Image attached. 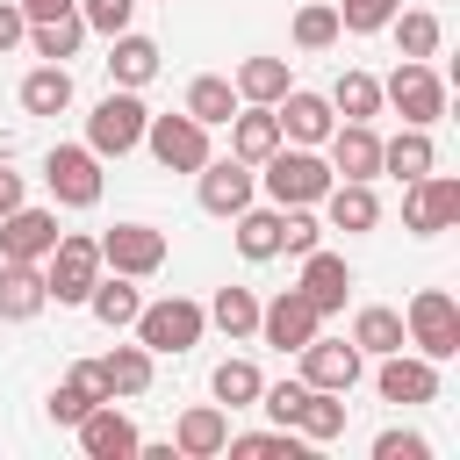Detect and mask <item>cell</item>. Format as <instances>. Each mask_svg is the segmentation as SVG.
Segmentation results:
<instances>
[{"mask_svg":"<svg viewBox=\"0 0 460 460\" xmlns=\"http://www.w3.org/2000/svg\"><path fill=\"white\" fill-rule=\"evenodd\" d=\"M266 194H273V208H309V201H323L331 194V165L316 158V144H280L273 158H266Z\"/></svg>","mask_w":460,"mask_h":460,"instance_id":"obj_1","label":"cell"},{"mask_svg":"<svg viewBox=\"0 0 460 460\" xmlns=\"http://www.w3.org/2000/svg\"><path fill=\"white\" fill-rule=\"evenodd\" d=\"M208 331V309L187 302V295H165V302H144L137 309V345L158 359V352H194Z\"/></svg>","mask_w":460,"mask_h":460,"instance_id":"obj_2","label":"cell"},{"mask_svg":"<svg viewBox=\"0 0 460 460\" xmlns=\"http://www.w3.org/2000/svg\"><path fill=\"white\" fill-rule=\"evenodd\" d=\"M381 101H388L410 129H431V122L446 115V79H438L424 58H402V65L381 79Z\"/></svg>","mask_w":460,"mask_h":460,"instance_id":"obj_3","label":"cell"},{"mask_svg":"<svg viewBox=\"0 0 460 460\" xmlns=\"http://www.w3.org/2000/svg\"><path fill=\"white\" fill-rule=\"evenodd\" d=\"M402 338L424 352V359H453L460 352V302L446 288H417L410 295V316H402Z\"/></svg>","mask_w":460,"mask_h":460,"instance_id":"obj_4","label":"cell"},{"mask_svg":"<svg viewBox=\"0 0 460 460\" xmlns=\"http://www.w3.org/2000/svg\"><path fill=\"white\" fill-rule=\"evenodd\" d=\"M144 122H151V108L137 101V86H115V93L86 115V151L122 158V151H137V144H144Z\"/></svg>","mask_w":460,"mask_h":460,"instance_id":"obj_5","label":"cell"},{"mask_svg":"<svg viewBox=\"0 0 460 460\" xmlns=\"http://www.w3.org/2000/svg\"><path fill=\"white\" fill-rule=\"evenodd\" d=\"M460 223V180L453 172H424V180H402V230L410 237H438Z\"/></svg>","mask_w":460,"mask_h":460,"instance_id":"obj_6","label":"cell"},{"mask_svg":"<svg viewBox=\"0 0 460 460\" xmlns=\"http://www.w3.org/2000/svg\"><path fill=\"white\" fill-rule=\"evenodd\" d=\"M144 144H151V158L165 172H201L208 165V122H194L187 108L180 115H151L144 122Z\"/></svg>","mask_w":460,"mask_h":460,"instance_id":"obj_7","label":"cell"},{"mask_svg":"<svg viewBox=\"0 0 460 460\" xmlns=\"http://www.w3.org/2000/svg\"><path fill=\"white\" fill-rule=\"evenodd\" d=\"M43 187H50V201H65V208H93V201H101V151H86V144H50Z\"/></svg>","mask_w":460,"mask_h":460,"instance_id":"obj_8","label":"cell"},{"mask_svg":"<svg viewBox=\"0 0 460 460\" xmlns=\"http://www.w3.org/2000/svg\"><path fill=\"white\" fill-rule=\"evenodd\" d=\"M93 280H101V244L93 237H58L50 244V259H43V288H50V302H86L93 295Z\"/></svg>","mask_w":460,"mask_h":460,"instance_id":"obj_9","label":"cell"},{"mask_svg":"<svg viewBox=\"0 0 460 460\" xmlns=\"http://www.w3.org/2000/svg\"><path fill=\"white\" fill-rule=\"evenodd\" d=\"M316 331H323V309H316L302 288H280L273 302H259V338H266L273 352H302Z\"/></svg>","mask_w":460,"mask_h":460,"instance_id":"obj_10","label":"cell"},{"mask_svg":"<svg viewBox=\"0 0 460 460\" xmlns=\"http://www.w3.org/2000/svg\"><path fill=\"white\" fill-rule=\"evenodd\" d=\"M93 244H101V266H115V273H129V280H144V273L165 266V230H151V223H115V230H101Z\"/></svg>","mask_w":460,"mask_h":460,"instance_id":"obj_11","label":"cell"},{"mask_svg":"<svg viewBox=\"0 0 460 460\" xmlns=\"http://www.w3.org/2000/svg\"><path fill=\"white\" fill-rule=\"evenodd\" d=\"M194 187H201V208H208V216H237V208H252L259 172H252L244 158H208V165L194 172Z\"/></svg>","mask_w":460,"mask_h":460,"instance_id":"obj_12","label":"cell"},{"mask_svg":"<svg viewBox=\"0 0 460 460\" xmlns=\"http://www.w3.org/2000/svg\"><path fill=\"white\" fill-rule=\"evenodd\" d=\"M295 359H302V381H309V388H338V395H345V388L359 381V359H367V352H359L352 338H323V331H316Z\"/></svg>","mask_w":460,"mask_h":460,"instance_id":"obj_13","label":"cell"},{"mask_svg":"<svg viewBox=\"0 0 460 460\" xmlns=\"http://www.w3.org/2000/svg\"><path fill=\"white\" fill-rule=\"evenodd\" d=\"M58 237H65V230H58L50 208H29V201H22V208L0 216V259H36V266H43Z\"/></svg>","mask_w":460,"mask_h":460,"instance_id":"obj_14","label":"cell"},{"mask_svg":"<svg viewBox=\"0 0 460 460\" xmlns=\"http://www.w3.org/2000/svg\"><path fill=\"white\" fill-rule=\"evenodd\" d=\"M72 431H79V453H86V460H129V453L144 446V438H137V424H129L115 402H93Z\"/></svg>","mask_w":460,"mask_h":460,"instance_id":"obj_15","label":"cell"},{"mask_svg":"<svg viewBox=\"0 0 460 460\" xmlns=\"http://www.w3.org/2000/svg\"><path fill=\"white\" fill-rule=\"evenodd\" d=\"M273 122H280V144H323V137L338 129L331 101H323V93H302V86H288V93L273 101Z\"/></svg>","mask_w":460,"mask_h":460,"instance_id":"obj_16","label":"cell"},{"mask_svg":"<svg viewBox=\"0 0 460 460\" xmlns=\"http://www.w3.org/2000/svg\"><path fill=\"white\" fill-rule=\"evenodd\" d=\"M381 402H431L438 395V359H410V352H381V374H374Z\"/></svg>","mask_w":460,"mask_h":460,"instance_id":"obj_17","label":"cell"},{"mask_svg":"<svg viewBox=\"0 0 460 460\" xmlns=\"http://www.w3.org/2000/svg\"><path fill=\"white\" fill-rule=\"evenodd\" d=\"M50 309V288H43V266L36 259H0V323H29Z\"/></svg>","mask_w":460,"mask_h":460,"instance_id":"obj_18","label":"cell"},{"mask_svg":"<svg viewBox=\"0 0 460 460\" xmlns=\"http://www.w3.org/2000/svg\"><path fill=\"white\" fill-rule=\"evenodd\" d=\"M323 144H331L323 165H331L338 180H374V172H381V137H374V122H338Z\"/></svg>","mask_w":460,"mask_h":460,"instance_id":"obj_19","label":"cell"},{"mask_svg":"<svg viewBox=\"0 0 460 460\" xmlns=\"http://www.w3.org/2000/svg\"><path fill=\"white\" fill-rule=\"evenodd\" d=\"M295 288L331 316V309H345V295H352V266H345L338 252H323V244H316V252H302V280H295Z\"/></svg>","mask_w":460,"mask_h":460,"instance_id":"obj_20","label":"cell"},{"mask_svg":"<svg viewBox=\"0 0 460 460\" xmlns=\"http://www.w3.org/2000/svg\"><path fill=\"white\" fill-rule=\"evenodd\" d=\"M172 446H180L187 460H208V453H223V446H230V417H223V402H194V410L172 424Z\"/></svg>","mask_w":460,"mask_h":460,"instance_id":"obj_21","label":"cell"},{"mask_svg":"<svg viewBox=\"0 0 460 460\" xmlns=\"http://www.w3.org/2000/svg\"><path fill=\"white\" fill-rule=\"evenodd\" d=\"M280 151V122H273V108H244V115H230V158H244V165H266Z\"/></svg>","mask_w":460,"mask_h":460,"instance_id":"obj_22","label":"cell"},{"mask_svg":"<svg viewBox=\"0 0 460 460\" xmlns=\"http://www.w3.org/2000/svg\"><path fill=\"white\" fill-rule=\"evenodd\" d=\"M323 208H331V230H345V237H359V230H374V223H381V201H374V187H367V180H331Z\"/></svg>","mask_w":460,"mask_h":460,"instance_id":"obj_23","label":"cell"},{"mask_svg":"<svg viewBox=\"0 0 460 460\" xmlns=\"http://www.w3.org/2000/svg\"><path fill=\"white\" fill-rule=\"evenodd\" d=\"M288 431H295V438H309V446H331V438L345 431V395H338V388H309Z\"/></svg>","mask_w":460,"mask_h":460,"instance_id":"obj_24","label":"cell"},{"mask_svg":"<svg viewBox=\"0 0 460 460\" xmlns=\"http://www.w3.org/2000/svg\"><path fill=\"white\" fill-rule=\"evenodd\" d=\"M108 43H115V50H108V79H115V86H151V79H158V43H151V36H129V29H122V36H108Z\"/></svg>","mask_w":460,"mask_h":460,"instance_id":"obj_25","label":"cell"},{"mask_svg":"<svg viewBox=\"0 0 460 460\" xmlns=\"http://www.w3.org/2000/svg\"><path fill=\"white\" fill-rule=\"evenodd\" d=\"M79 43H86V22H79V7H72V14H50V22H29V50H36L43 65H65Z\"/></svg>","mask_w":460,"mask_h":460,"instance_id":"obj_26","label":"cell"},{"mask_svg":"<svg viewBox=\"0 0 460 460\" xmlns=\"http://www.w3.org/2000/svg\"><path fill=\"white\" fill-rule=\"evenodd\" d=\"M230 86H237V101H259V108H273V101H280L295 79H288V58H244Z\"/></svg>","mask_w":460,"mask_h":460,"instance_id":"obj_27","label":"cell"},{"mask_svg":"<svg viewBox=\"0 0 460 460\" xmlns=\"http://www.w3.org/2000/svg\"><path fill=\"white\" fill-rule=\"evenodd\" d=\"M323 101H331V115H345V122H374V115H381V79H374V72H338V86H331Z\"/></svg>","mask_w":460,"mask_h":460,"instance_id":"obj_28","label":"cell"},{"mask_svg":"<svg viewBox=\"0 0 460 460\" xmlns=\"http://www.w3.org/2000/svg\"><path fill=\"white\" fill-rule=\"evenodd\" d=\"M22 108H29V115H65V108H72V72H65V65H36V72L22 79Z\"/></svg>","mask_w":460,"mask_h":460,"instance_id":"obj_29","label":"cell"},{"mask_svg":"<svg viewBox=\"0 0 460 460\" xmlns=\"http://www.w3.org/2000/svg\"><path fill=\"white\" fill-rule=\"evenodd\" d=\"M431 165H438V151H431V137L410 129V122H402L395 144H381V172H395V180H424Z\"/></svg>","mask_w":460,"mask_h":460,"instance_id":"obj_30","label":"cell"},{"mask_svg":"<svg viewBox=\"0 0 460 460\" xmlns=\"http://www.w3.org/2000/svg\"><path fill=\"white\" fill-rule=\"evenodd\" d=\"M187 115H194V122H208V129H216V122H230V115H237V86H230L223 72H201V79L187 86Z\"/></svg>","mask_w":460,"mask_h":460,"instance_id":"obj_31","label":"cell"},{"mask_svg":"<svg viewBox=\"0 0 460 460\" xmlns=\"http://www.w3.org/2000/svg\"><path fill=\"white\" fill-rule=\"evenodd\" d=\"M237 252L244 259H280V208H237Z\"/></svg>","mask_w":460,"mask_h":460,"instance_id":"obj_32","label":"cell"},{"mask_svg":"<svg viewBox=\"0 0 460 460\" xmlns=\"http://www.w3.org/2000/svg\"><path fill=\"white\" fill-rule=\"evenodd\" d=\"M86 309L108 323V331H122V323H137V309H144V295L129 288V273H115V280H93V295H86Z\"/></svg>","mask_w":460,"mask_h":460,"instance_id":"obj_33","label":"cell"},{"mask_svg":"<svg viewBox=\"0 0 460 460\" xmlns=\"http://www.w3.org/2000/svg\"><path fill=\"white\" fill-rule=\"evenodd\" d=\"M208 323H216L223 338H252V331H259V295H252V288H216Z\"/></svg>","mask_w":460,"mask_h":460,"instance_id":"obj_34","label":"cell"},{"mask_svg":"<svg viewBox=\"0 0 460 460\" xmlns=\"http://www.w3.org/2000/svg\"><path fill=\"white\" fill-rule=\"evenodd\" d=\"M101 381H108V395H144L151 388V352L144 345H115L101 359Z\"/></svg>","mask_w":460,"mask_h":460,"instance_id":"obj_35","label":"cell"},{"mask_svg":"<svg viewBox=\"0 0 460 460\" xmlns=\"http://www.w3.org/2000/svg\"><path fill=\"white\" fill-rule=\"evenodd\" d=\"M352 345L381 359V352H402L410 338H402V316H395V309H359V316H352Z\"/></svg>","mask_w":460,"mask_h":460,"instance_id":"obj_36","label":"cell"},{"mask_svg":"<svg viewBox=\"0 0 460 460\" xmlns=\"http://www.w3.org/2000/svg\"><path fill=\"white\" fill-rule=\"evenodd\" d=\"M388 29H395V50H402V58H431V50H438V36H446V29H438V14H424V7H410V14L395 7V14H388Z\"/></svg>","mask_w":460,"mask_h":460,"instance_id":"obj_37","label":"cell"},{"mask_svg":"<svg viewBox=\"0 0 460 460\" xmlns=\"http://www.w3.org/2000/svg\"><path fill=\"white\" fill-rule=\"evenodd\" d=\"M208 388H216V402H223V410H244V402H259V388H266V381H259V367H252V359H223V367L208 374Z\"/></svg>","mask_w":460,"mask_h":460,"instance_id":"obj_38","label":"cell"},{"mask_svg":"<svg viewBox=\"0 0 460 460\" xmlns=\"http://www.w3.org/2000/svg\"><path fill=\"white\" fill-rule=\"evenodd\" d=\"M338 36H345V29H338V7H331V0H309V7L295 14V43H302V50H331Z\"/></svg>","mask_w":460,"mask_h":460,"instance_id":"obj_39","label":"cell"},{"mask_svg":"<svg viewBox=\"0 0 460 460\" xmlns=\"http://www.w3.org/2000/svg\"><path fill=\"white\" fill-rule=\"evenodd\" d=\"M402 0H338V29H352V36H374V29H388V14H395Z\"/></svg>","mask_w":460,"mask_h":460,"instance_id":"obj_40","label":"cell"},{"mask_svg":"<svg viewBox=\"0 0 460 460\" xmlns=\"http://www.w3.org/2000/svg\"><path fill=\"white\" fill-rule=\"evenodd\" d=\"M72 7H79V22L101 29V36H122L129 14H137V0H72Z\"/></svg>","mask_w":460,"mask_h":460,"instance_id":"obj_41","label":"cell"},{"mask_svg":"<svg viewBox=\"0 0 460 460\" xmlns=\"http://www.w3.org/2000/svg\"><path fill=\"white\" fill-rule=\"evenodd\" d=\"M302 395H309V381H280V388H259V410L288 431V424H295V410H302Z\"/></svg>","mask_w":460,"mask_h":460,"instance_id":"obj_42","label":"cell"},{"mask_svg":"<svg viewBox=\"0 0 460 460\" xmlns=\"http://www.w3.org/2000/svg\"><path fill=\"white\" fill-rule=\"evenodd\" d=\"M316 237H323V230H316V216L280 208V252H295V259H302V252H316Z\"/></svg>","mask_w":460,"mask_h":460,"instance_id":"obj_43","label":"cell"},{"mask_svg":"<svg viewBox=\"0 0 460 460\" xmlns=\"http://www.w3.org/2000/svg\"><path fill=\"white\" fill-rule=\"evenodd\" d=\"M93 402H101V395H86L79 381H65V388H50V417H58V424H79V417H86Z\"/></svg>","mask_w":460,"mask_h":460,"instance_id":"obj_44","label":"cell"},{"mask_svg":"<svg viewBox=\"0 0 460 460\" xmlns=\"http://www.w3.org/2000/svg\"><path fill=\"white\" fill-rule=\"evenodd\" d=\"M374 460H431V446L417 431H381L374 438Z\"/></svg>","mask_w":460,"mask_h":460,"instance_id":"obj_45","label":"cell"},{"mask_svg":"<svg viewBox=\"0 0 460 460\" xmlns=\"http://www.w3.org/2000/svg\"><path fill=\"white\" fill-rule=\"evenodd\" d=\"M22 36H29V14H22L14 0H0V50H14Z\"/></svg>","mask_w":460,"mask_h":460,"instance_id":"obj_46","label":"cell"},{"mask_svg":"<svg viewBox=\"0 0 460 460\" xmlns=\"http://www.w3.org/2000/svg\"><path fill=\"white\" fill-rule=\"evenodd\" d=\"M29 22H50V14H72V0H14Z\"/></svg>","mask_w":460,"mask_h":460,"instance_id":"obj_47","label":"cell"},{"mask_svg":"<svg viewBox=\"0 0 460 460\" xmlns=\"http://www.w3.org/2000/svg\"><path fill=\"white\" fill-rule=\"evenodd\" d=\"M7 208H22V172L0 165V216H7Z\"/></svg>","mask_w":460,"mask_h":460,"instance_id":"obj_48","label":"cell"}]
</instances>
